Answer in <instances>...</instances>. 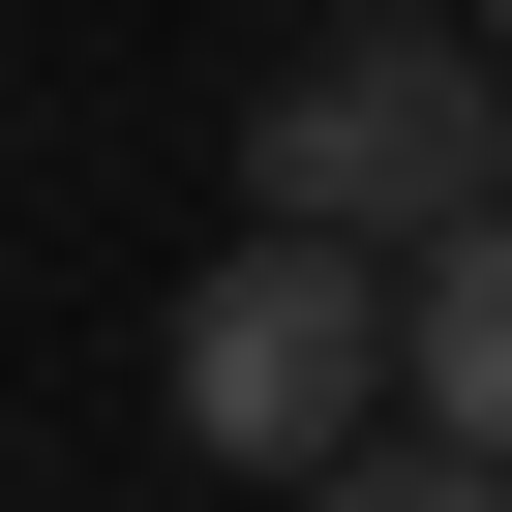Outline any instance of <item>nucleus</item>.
<instances>
[{
	"instance_id": "obj_3",
	"label": "nucleus",
	"mask_w": 512,
	"mask_h": 512,
	"mask_svg": "<svg viewBox=\"0 0 512 512\" xmlns=\"http://www.w3.org/2000/svg\"><path fill=\"white\" fill-rule=\"evenodd\" d=\"M422 422H452V452H512V211H482V241H422Z\"/></svg>"
},
{
	"instance_id": "obj_1",
	"label": "nucleus",
	"mask_w": 512,
	"mask_h": 512,
	"mask_svg": "<svg viewBox=\"0 0 512 512\" xmlns=\"http://www.w3.org/2000/svg\"><path fill=\"white\" fill-rule=\"evenodd\" d=\"M151 392H181L211 482L302 512L362 422H422V272H392V241H332V211H241L211 272H181V332H151Z\"/></svg>"
},
{
	"instance_id": "obj_4",
	"label": "nucleus",
	"mask_w": 512,
	"mask_h": 512,
	"mask_svg": "<svg viewBox=\"0 0 512 512\" xmlns=\"http://www.w3.org/2000/svg\"><path fill=\"white\" fill-rule=\"evenodd\" d=\"M302 512H512V452H452V422H362V452H332Z\"/></svg>"
},
{
	"instance_id": "obj_2",
	"label": "nucleus",
	"mask_w": 512,
	"mask_h": 512,
	"mask_svg": "<svg viewBox=\"0 0 512 512\" xmlns=\"http://www.w3.org/2000/svg\"><path fill=\"white\" fill-rule=\"evenodd\" d=\"M241 211H332V241H482L512 211V31H332L272 121H241Z\"/></svg>"
},
{
	"instance_id": "obj_5",
	"label": "nucleus",
	"mask_w": 512,
	"mask_h": 512,
	"mask_svg": "<svg viewBox=\"0 0 512 512\" xmlns=\"http://www.w3.org/2000/svg\"><path fill=\"white\" fill-rule=\"evenodd\" d=\"M452 31H512V0H452Z\"/></svg>"
}]
</instances>
